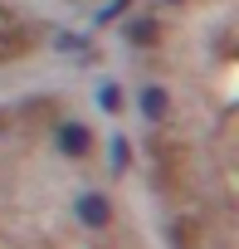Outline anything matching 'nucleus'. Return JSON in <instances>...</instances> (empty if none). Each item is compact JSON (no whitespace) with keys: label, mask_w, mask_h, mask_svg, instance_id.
<instances>
[{"label":"nucleus","mask_w":239,"mask_h":249,"mask_svg":"<svg viewBox=\"0 0 239 249\" xmlns=\"http://www.w3.org/2000/svg\"><path fill=\"white\" fill-rule=\"evenodd\" d=\"M25 49H30V30L0 5V54H25Z\"/></svg>","instance_id":"nucleus-1"},{"label":"nucleus","mask_w":239,"mask_h":249,"mask_svg":"<svg viewBox=\"0 0 239 249\" xmlns=\"http://www.w3.org/2000/svg\"><path fill=\"white\" fill-rule=\"evenodd\" d=\"M78 210H83V220H93V225H102V220H107V210H102V200H98V196H88Z\"/></svg>","instance_id":"nucleus-2"}]
</instances>
